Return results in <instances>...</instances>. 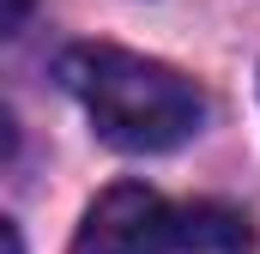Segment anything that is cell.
<instances>
[{"label": "cell", "mask_w": 260, "mask_h": 254, "mask_svg": "<svg viewBox=\"0 0 260 254\" xmlns=\"http://www.w3.org/2000/svg\"><path fill=\"white\" fill-rule=\"evenodd\" d=\"M12 151H18V121L0 109V164H12Z\"/></svg>", "instance_id": "obj_4"}, {"label": "cell", "mask_w": 260, "mask_h": 254, "mask_svg": "<svg viewBox=\"0 0 260 254\" xmlns=\"http://www.w3.org/2000/svg\"><path fill=\"white\" fill-rule=\"evenodd\" d=\"M0 254H24V242H18V230L0 218Z\"/></svg>", "instance_id": "obj_5"}, {"label": "cell", "mask_w": 260, "mask_h": 254, "mask_svg": "<svg viewBox=\"0 0 260 254\" xmlns=\"http://www.w3.org/2000/svg\"><path fill=\"white\" fill-rule=\"evenodd\" d=\"M61 85L85 103V115L97 127L103 145L115 151H176L182 139H194L206 121V97L194 79H182L176 67L145 61L115 43H85L61 55Z\"/></svg>", "instance_id": "obj_1"}, {"label": "cell", "mask_w": 260, "mask_h": 254, "mask_svg": "<svg viewBox=\"0 0 260 254\" xmlns=\"http://www.w3.org/2000/svg\"><path fill=\"white\" fill-rule=\"evenodd\" d=\"M73 254H254V230L230 206H170L151 188H109L85 212Z\"/></svg>", "instance_id": "obj_2"}, {"label": "cell", "mask_w": 260, "mask_h": 254, "mask_svg": "<svg viewBox=\"0 0 260 254\" xmlns=\"http://www.w3.org/2000/svg\"><path fill=\"white\" fill-rule=\"evenodd\" d=\"M30 12H37V0H0V37H18L30 24Z\"/></svg>", "instance_id": "obj_3"}]
</instances>
